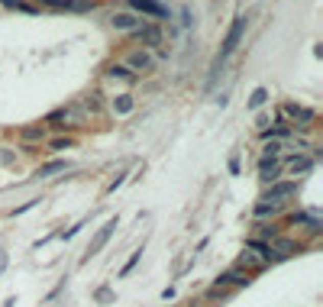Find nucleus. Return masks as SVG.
<instances>
[{
    "mask_svg": "<svg viewBox=\"0 0 323 307\" xmlns=\"http://www.w3.org/2000/svg\"><path fill=\"white\" fill-rule=\"evenodd\" d=\"M242 33H246V16H236V19H233V26L226 29V39H223V46H220V55H217V61H214V71H220V65H223V61L236 52V46H239Z\"/></svg>",
    "mask_w": 323,
    "mask_h": 307,
    "instance_id": "1",
    "label": "nucleus"
},
{
    "mask_svg": "<svg viewBox=\"0 0 323 307\" xmlns=\"http://www.w3.org/2000/svg\"><path fill=\"white\" fill-rule=\"evenodd\" d=\"M123 65L133 71V75H149V71L155 68V55L152 52H146V49H136V52H129Z\"/></svg>",
    "mask_w": 323,
    "mask_h": 307,
    "instance_id": "2",
    "label": "nucleus"
},
{
    "mask_svg": "<svg viewBox=\"0 0 323 307\" xmlns=\"http://www.w3.org/2000/svg\"><path fill=\"white\" fill-rule=\"evenodd\" d=\"M117 227H120V223H117V217H110V220L104 223V227L97 230V236L90 239V246H87V255H84V262L90 259V255H97V252H100V249H104V246L110 243V236H113V230H117Z\"/></svg>",
    "mask_w": 323,
    "mask_h": 307,
    "instance_id": "3",
    "label": "nucleus"
},
{
    "mask_svg": "<svg viewBox=\"0 0 323 307\" xmlns=\"http://www.w3.org/2000/svg\"><path fill=\"white\" fill-rule=\"evenodd\" d=\"M294 194H297L294 181H281V184H271V188L262 194V204H281L285 198H294Z\"/></svg>",
    "mask_w": 323,
    "mask_h": 307,
    "instance_id": "4",
    "label": "nucleus"
},
{
    "mask_svg": "<svg viewBox=\"0 0 323 307\" xmlns=\"http://www.w3.org/2000/svg\"><path fill=\"white\" fill-rule=\"evenodd\" d=\"M281 117H288V120H301V126H304V123H310V120H314V110H310V107H301V104H291V100H288V104H281Z\"/></svg>",
    "mask_w": 323,
    "mask_h": 307,
    "instance_id": "5",
    "label": "nucleus"
},
{
    "mask_svg": "<svg viewBox=\"0 0 323 307\" xmlns=\"http://www.w3.org/2000/svg\"><path fill=\"white\" fill-rule=\"evenodd\" d=\"M110 23H113V29H123V33H129V29H139V26H143V19H139L136 13H129V10H120V13L110 16Z\"/></svg>",
    "mask_w": 323,
    "mask_h": 307,
    "instance_id": "6",
    "label": "nucleus"
},
{
    "mask_svg": "<svg viewBox=\"0 0 323 307\" xmlns=\"http://www.w3.org/2000/svg\"><path fill=\"white\" fill-rule=\"evenodd\" d=\"M133 4L136 13H143V16H168V10L158 4V0H129Z\"/></svg>",
    "mask_w": 323,
    "mask_h": 307,
    "instance_id": "7",
    "label": "nucleus"
},
{
    "mask_svg": "<svg viewBox=\"0 0 323 307\" xmlns=\"http://www.w3.org/2000/svg\"><path fill=\"white\" fill-rule=\"evenodd\" d=\"M278 171H281L278 159H265V156H262V162H259V178H262V181H271V184H275V181H278Z\"/></svg>",
    "mask_w": 323,
    "mask_h": 307,
    "instance_id": "8",
    "label": "nucleus"
},
{
    "mask_svg": "<svg viewBox=\"0 0 323 307\" xmlns=\"http://www.w3.org/2000/svg\"><path fill=\"white\" fill-rule=\"evenodd\" d=\"M268 249H271V255H278V259H288V255H294L301 246L294 239H275V243H268Z\"/></svg>",
    "mask_w": 323,
    "mask_h": 307,
    "instance_id": "9",
    "label": "nucleus"
},
{
    "mask_svg": "<svg viewBox=\"0 0 323 307\" xmlns=\"http://www.w3.org/2000/svg\"><path fill=\"white\" fill-rule=\"evenodd\" d=\"M110 107H113V114H117V117H126V114H133L136 100H133V94H117Z\"/></svg>",
    "mask_w": 323,
    "mask_h": 307,
    "instance_id": "10",
    "label": "nucleus"
},
{
    "mask_svg": "<svg viewBox=\"0 0 323 307\" xmlns=\"http://www.w3.org/2000/svg\"><path fill=\"white\" fill-rule=\"evenodd\" d=\"M72 117H75L72 107H62V110H52V114L45 117V123H49V126H72V123H68Z\"/></svg>",
    "mask_w": 323,
    "mask_h": 307,
    "instance_id": "11",
    "label": "nucleus"
},
{
    "mask_svg": "<svg viewBox=\"0 0 323 307\" xmlns=\"http://www.w3.org/2000/svg\"><path fill=\"white\" fill-rule=\"evenodd\" d=\"M65 168H68L65 159H52V162H45V165H39L36 175H39V178H49V175H55V171H65Z\"/></svg>",
    "mask_w": 323,
    "mask_h": 307,
    "instance_id": "12",
    "label": "nucleus"
},
{
    "mask_svg": "<svg viewBox=\"0 0 323 307\" xmlns=\"http://www.w3.org/2000/svg\"><path fill=\"white\" fill-rule=\"evenodd\" d=\"M265 265H268V262L262 259V255H252V252H242V255H239V269H246V272H249V269H265Z\"/></svg>",
    "mask_w": 323,
    "mask_h": 307,
    "instance_id": "13",
    "label": "nucleus"
},
{
    "mask_svg": "<svg viewBox=\"0 0 323 307\" xmlns=\"http://www.w3.org/2000/svg\"><path fill=\"white\" fill-rule=\"evenodd\" d=\"M107 75H110V78L126 81V84H133V81H136V75H133V71H129L126 65H110V68H107Z\"/></svg>",
    "mask_w": 323,
    "mask_h": 307,
    "instance_id": "14",
    "label": "nucleus"
},
{
    "mask_svg": "<svg viewBox=\"0 0 323 307\" xmlns=\"http://www.w3.org/2000/svg\"><path fill=\"white\" fill-rule=\"evenodd\" d=\"M246 249H256V255H262L265 262H271V249L265 239H246Z\"/></svg>",
    "mask_w": 323,
    "mask_h": 307,
    "instance_id": "15",
    "label": "nucleus"
},
{
    "mask_svg": "<svg viewBox=\"0 0 323 307\" xmlns=\"http://www.w3.org/2000/svg\"><path fill=\"white\" fill-rule=\"evenodd\" d=\"M136 36L143 39V42H149V46H155L158 39H161V33H158L155 26H139V29H136Z\"/></svg>",
    "mask_w": 323,
    "mask_h": 307,
    "instance_id": "16",
    "label": "nucleus"
},
{
    "mask_svg": "<svg viewBox=\"0 0 323 307\" xmlns=\"http://www.w3.org/2000/svg\"><path fill=\"white\" fill-rule=\"evenodd\" d=\"M265 100H268V91H265V87H256V91H252V97H249V107H252V110H259L262 104H265Z\"/></svg>",
    "mask_w": 323,
    "mask_h": 307,
    "instance_id": "17",
    "label": "nucleus"
},
{
    "mask_svg": "<svg viewBox=\"0 0 323 307\" xmlns=\"http://www.w3.org/2000/svg\"><path fill=\"white\" fill-rule=\"evenodd\" d=\"M45 136V126H26L23 129V142H33V139H42Z\"/></svg>",
    "mask_w": 323,
    "mask_h": 307,
    "instance_id": "18",
    "label": "nucleus"
},
{
    "mask_svg": "<svg viewBox=\"0 0 323 307\" xmlns=\"http://www.w3.org/2000/svg\"><path fill=\"white\" fill-rule=\"evenodd\" d=\"M94 298H97V304H110V301H113V291H110L107 284H100V288L94 291Z\"/></svg>",
    "mask_w": 323,
    "mask_h": 307,
    "instance_id": "19",
    "label": "nucleus"
},
{
    "mask_svg": "<svg viewBox=\"0 0 323 307\" xmlns=\"http://www.w3.org/2000/svg\"><path fill=\"white\" fill-rule=\"evenodd\" d=\"M139 255H143V249H136L133 255H129V262L123 265V269H120V278H123V275H129V272H133V269H136V262H139Z\"/></svg>",
    "mask_w": 323,
    "mask_h": 307,
    "instance_id": "20",
    "label": "nucleus"
},
{
    "mask_svg": "<svg viewBox=\"0 0 323 307\" xmlns=\"http://www.w3.org/2000/svg\"><path fill=\"white\" fill-rule=\"evenodd\" d=\"M307 168H310V159H304V156L291 159V171H294V175H297V171H307Z\"/></svg>",
    "mask_w": 323,
    "mask_h": 307,
    "instance_id": "21",
    "label": "nucleus"
},
{
    "mask_svg": "<svg viewBox=\"0 0 323 307\" xmlns=\"http://www.w3.org/2000/svg\"><path fill=\"white\" fill-rule=\"evenodd\" d=\"M62 149H72V139H52V142H49V152H62Z\"/></svg>",
    "mask_w": 323,
    "mask_h": 307,
    "instance_id": "22",
    "label": "nucleus"
},
{
    "mask_svg": "<svg viewBox=\"0 0 323 307\" xmlns=\"http://www.w3.org/2000/svg\"><path fill=\"white\" fill-rule=\"evenodd\" d=\"M36 4H45V7H58V10H72L75 7V0H36Z\"/></svg>",
    "mask_w": 323,
    "mask_h": 307,
    "instance_id": "23",
    "label": "nucleus"
},
{
    "mask_svg": "<svg viewBox=\"0 0 323 307\" xmlns=\"http://www.w3.org/2000/svg\"><path fill=\"white\" fill-rule=\"evenodd\" d=\"M278 149H281V142H278V139H271V142H265V146H262V152H265V159H271Z\"/></svg>",
    "mask_w": 323,
    "mask_h": 307,
    "instance_id": "24",
    "label": "nucleus"
},
{
    "mask_svg": "<svg viewBox=\"0 0 323 307\" xmlns=\"http://www.w3.org/2000/svg\"><path fill=\"white\" fill-rule=\"evenodd\" d=\"M81 227H84V220H81V223H75V227H68V230L62 233V239H72V236H78V233H81Z\"/></svg>",
    "mask_w": 323,
    "mask_h": 307,
    "instance_id": "25",
    "label": "nucleus"
},
{
    "mask_svg": "<svg viewBox=\"0 0 323 307\" xmlns=\"http://www.w3.org/2000/svg\"><path fill=\"white\" fill-rule=\"evenodd\" d=\"M36 204H39V198H33V201H26V204H23V207H16V210H13V217H19V213H26V210H33V207H36Z\"/></svg>",
    "mask_w": 323,
    "mask_h": 307,
    "instance_id": "26",
    "label": "nucleus"
},
{
    "mask_svg": "<svg viewBox=\"0 0 323 307\" xmlns=\"http://www.w3.org/2000/svg\"><path fill=\"white\" fill-rule=\"evenodd\" d=\"M123 181H126V175H123V171H120V175H117L113 181H110V188H107V191H110V194H113V191H117V188H120V184H123Z\"/></svg>",
    "mask_w": 323,
    "mask_h": 307,
    "instance_id": "27",
    "label": "nucleus"
},
{
    "mask_svg": "<svg viewBox=\"0 0 323 307\" xmlns=\"http://www.w3.org/2000/svg\"><path fill=\"white\" fill-rule=\"evenodd\" d=\"M229 171H233V175H239V159H236V156L229 159Z\"/></svg>",
    "mask_w": 323,
    "mask_h": 307,
    "instance_id": "28",
    "label": "nucleus"
},
{
    "mask_svg": "<svg viewBox=\"0 0 323 307\" xmlns=\"http://www.w3.org/2000/svg\"><path fill=\"white\" fill-rule=\"evenodd\" d=\"M4 265H7V252L0 249V272H4Z\"/></svg>",
    "mask_w": 323,
    "mask_h": 307,
    "instance_id": "29",
    "label": "nucleus"
},
{
    "mask_svg": "<svg viewBox=\"0 0 323 307\" xmlns=\"http://www.w3.org/2000/svg\"><path fill=\"white\" fill-rule=\"evenodd\" d=\"M13 304H16V301H13V298H10V301H4V307H13Z\"/></svg>",
    "mask_w": 323,
    "mask_h": 307,
    "instance_id": "30",
    "label": "nucleus"
}]
</instances>
